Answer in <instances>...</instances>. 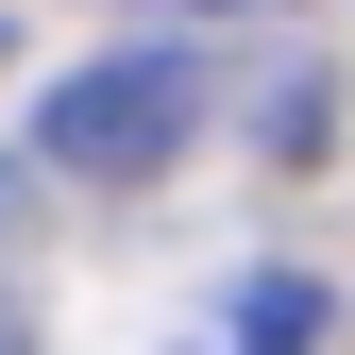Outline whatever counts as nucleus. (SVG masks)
Returning <instances> with one entry per match:
<instances>
[{
	"mask_svg": "<svg viewBox=\"0 0 355 355\" xmlns=\"http://www.w3.org/2000/svg\"><path fill=\"white\" fill-rule=\"evenodd\" d=\"M187 136H203L187 34H119V51H85L51 102H34V169H68V187H153Z\"/></svg>",
	"mask_w": 355,
	"mask_h": 355,
	"instance_id": "obj_1",
	"label": "nucleus"
},
{
	"mask_svg": "<svg viewBox=\"0 0 355 355\" xmlns=\"http://www.w3.org/2000/svg\"><path fill=\"white\" fill-rule=\"evenodd\" d=\"M187 355H322V288H304V271H237Z\"/></svg>",
	"mask_w": 355,
	"mask_h": 355,
	"instance_id": "obj_2",
	"label": "nucleus"
},
{
	"mask_svg": "<svg viewBox=\"0 0 355 355\" xmlns=\"http://www.w3.org/2000/svg\"><path fill=\"white\" fill-rule=\"evenodd\" d=\"M153 17H169V34H220V17H254V0H153Z\"/></svg>",
	"mask_w": 355,
	"mask_h": 355,
	"instance_id": "obj_3",
	"label": "nucleus"
},
{
	"mask_svg": "<svg viewBox=\"0 0 355 355\" xmlns=\"http://www.w3.org/2000/svg\"><path fill=\"white\" fill-rule=\"evenodd\" d=\"M0 355H34V322H17V288H0Z\"/></svg>",
	"mask_w": 355,
	"mask_h": 355,
	"instance_id": "obj_4",
	"label": "nucleus"
}]
</instances>
